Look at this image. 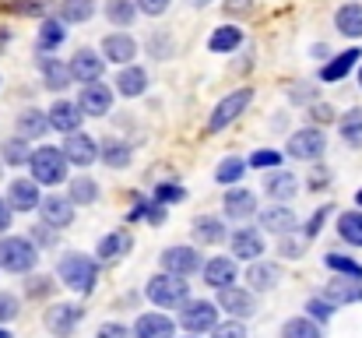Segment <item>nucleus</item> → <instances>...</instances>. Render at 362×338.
Wrapping results in <instances>:
<instances>
[{
  "mask_svg": "<svg viewBox=\"0 0 362 338\" xmlns=\"http://www.w3.org/2000/svg\"><path fill=\"white\" fill-rule=\"evenodd\" d=\"M28 166H32L35 184L57 187V184L67 176V155L57 152V148H39V152H32V155H28Z\"/></svg>",
  "mask_w": 362,
  "mask_h": 338,
  "instance_id": "1",
  "label": "nucleus"
},
{
  "mask_svg": "<svg viewBox=\"0 0 362 338\" xmlns=\"http://www.w3.org/2000/svg\"><path fill=\"white\" fill-rule=\"evenodd\" d=\"M359 57H362L359 50H345L341 57H334V60H331V64L320 71V78H324V81H341V78H345V74L356 67V60H359Z\"/></svg>",
  "mask_w": 362,
  "mask_h": 338,
  "instance_id": "23",
  "label": "nucleus"
},
{
  "mask_svg": "<svg viewBox=\"0 0 362 338\" xmlns=\"http://www.w3.org/2000/svg\"><path fill=\"white\" fill-rule=\"evenodd\" d=\"M226 212H229V219H250L257 212V201H253L250 191H229L226 194Z\"/></svg>",
  "mask_w": 362,
  "mask_h": 338,
  "instance_id": "22",
  "label": "nucleus"
},
{
  "mask_svg": "<svg viewBox=\"0 0 362 338\" xmlns=\"http://www.w3.org/2000/svg\"><path fill=\"white\" fill-rule=\"evenodd\" d=\"M194 236H197L201 243H222V240H226V225L218 222V219H208V215H204V219L194 222Z\"/></svg>",
  "mask_w": 362,
  "mask_h": 338,
  "instance_id": "30",
  "label": "nucleus"
},
{
  "mask_svg": "<svg viewBox=\"0 0 362 338\" xmlns=\"http://www.w3.org/2000/svg\"><path fill=\"white\" fill-rule=\"evenodd\" d=\"M18 130H21V137H39V134L49 130V116L39 110L21 113V116H18Z\"/></svg>",
  "mask_w": 362,
  "mask_h": 338,
  "instance_id": "26",
  "label": "nucleus"
},
{
  "mask_svg": "<svg viewBox=\"0 0 362 338\" xmlns=\"http://www.w3.org/2000/svg\"><path fill=\"white\" fill-rule=\"evenodd\" d=\"M306 310H310V314H313V321H327V317H331V310H334V307H331V303H327V300H310V307H306Z\"/></svg>",
  "mask_w": 362,
  "mask_h": 338,
  "instance_id": "48",
  "label": "nucleus"
},
{
  "mask_svg": "<svg viewBox=\"0 0 362 338\" xmlns=\"http://www.w3.org/2000/svg\"><path fill=\"white\" fill-rule=\"evenodd\" d=\"M60 278H64L67 289L88 293V289L95 286V264H92L85 254H67V257L60 261Z\"/></svg>",
  "mask_w": 362,
  "mask_h": 338,
  "instance_id": "3",
  "label": "nucleus"
},
{
  "mask_svg": "<svg viewBox=\"0 0 362 338\" xmlns=\"http://www.w3.org/2000/svg\"><path fill=\"white\" fill-rule=\"evenodd\" d=\"M117 85H120L123 96H141L144 85H148V74H144L141 67H127L120 78H117Z\"/></svg>",
  "mask_w": 362,
  "mask_h": 338,
  "instance_id": "31",
  "label": "nucleus"
},
{
  "mask_svg": "<svg viewBox=\"0 0 362 338\" xmlns=\"http://www.w3.org/2000/svg\"><path fill=\"white\" fill-rule=\"evenodd\" d=\"M18 317V300L11 293H0V321H11Z\"/></svg>",
  "mask_w": 362,
  "mask_h": 338,
  "instance_id": "46",
  "label": "nucleus"
},
{
  "mask_svg": "<svg viewBox=\"0 0 362 338\" xmlns=\"http://www.w3.org/2000/svg\"><path fill=\"white\" fill-rule=\"evenodd\" d=\"M92 11H95V4H92V0H64V4H60L64 21H88V18H92Z\"/></svg>",
  "mask_w": 362,
  "mask_h": 338,
  "instance_id": "34",
  "label": "nucleus"
},
{
  "mask_svg": "<svg viewBox=\"0 0 362 338\" xmlns=\"http://www.w3.org/2000/svg\"><path fill=\"white\" fill-rule=\"evenodd\" d=\"M233 254L243 257V261H257V257L264 254V240H260V232H253V229H240V232L233 236Z\"/></svg>",
  "mask_w": 362,
  "mask_h": 338,
  "instance_id": "20",
  "label": "nucleus"
},
{
  "mask_svg": "<svg viewBox=\"0 0 362 338\" xmlns=\"http://www.w3.org/2000/svg\"><path fill=\"white\" fill-rule=\"evenodd\" d=\"M137 7H141L144 14H162V11L169 7V0H137Z\"/></svg>",
  "mask_w": 362,
  "mask_h": 338,
  "instance_id": "51",
  "label": "nucleus"
},
{
  "mask_svg": "<svg viewBox=\"0 0 362 338\" xmlns=\"http://www.w3.org/2000/svg\"><path fill=\"white\" fill-rule=\"evenodd\" d=\"M187 293L190 289H187L183 275H173V271H165V275H158V278L148 282V300L158 303V307H176V303L187 300Z\"/></svg>",
  "mask_w": 362,
  "mask_h": 338,
  "instance_id": "4",
  "label": "nucleus"
},
{
  "mask_svg": "<svg viewBox=\"0 0 362 338\" xmlns=\"http://www.w3.org/2000/svg\"><path fill=\"white\" fill-rule=\"evenodd\" d=\"M7 225H11V208H7V205L0 201V232H4Z\"/></svg>",
  "mask_w": 362,
  "mask_h": 338,
  "instance_id": "52",
  "label": "nucleus"
},
{
  "mask_svg": "<svg viewBox=\"0 0 362 338\" xmlns=\"http://www.w3.org/2000/svg\"><path fill=\"white\" fill-rule=\"evenodd\" d=\"M324 300H327L331 307H338V303H356V300H362V278H341V282H331Z\"/></svg>",
  "mask_w": 362,
  "mask_h": 338,
  "instance_id": "19",
  "label": "nucleus"
},
{
  "mask_svg": "<svg viewBox=\"0 0 362 338\" xmlns=\"http://www.w3.org/2000/svg\"><path fill=\"white\" fill-rule=\"evenodd\" d=\"M281 338H320V328L306 317H292L285 328H281Z\"/></svg>",
  "mask_w": 362,
  "mask_h": 338,
  "instance_id": "35",
  "label": "nucleus"
},
{
  "mask_svg": "<svg viewBox=\"0 0 362 338\" xmlns=\"http://www.w3.org/2000/svg\"><path fill=\"white\" fill-rule=\"evenodd\" d=\"M39 208H42L46 225H53V229H64V225H71V219H74V201L71 198H42Z\"/></svg>",
  "mask_w": 362,
  "mask_h": 338,
  "instance_id": "12",
  "label": "nucleus"
},
{
  "mask_svg": "<svg viewBox=\"0 0 362 338\" xmlns=\"http://www.w3.org/2000/svg\"><path fill=\"white\" fill-rule=\"evenodd\" d=\"M341 137H345L349 145H362V110L345 113V120H341Z\"/></svg>",
  "mask_w": 362,
  "mask_h": 338,
  "instance_id": "39",
  "label": "nucleus"
},
{
  "mask_svg": "<svg viewBox=\"0 0 362 338\" xmlns=\"http://www.w3.org/2000/svg\"><path fill=\"white\" fill-rule=\"evenodd\" d=\"M180 198H183V187H180V184H158V194H155L158 205H173V201H180Z\"/></svg>",
  "mask_w": 362,
  "mask_h": 338,
  "instance_id": "44",
  "label": "nucleus"
},
{
  "mask_svg": "<svg viewBox=\"0 0 362 338\" xmlns=\"http://www.w3.org/2000/svg\"><path fill=\"white\" fill-rule=\"evenodd\" d=\"M359 85H362V74H359Z\"/></svg>",
  "mask_w": 362,
  "mask_h": 338,
  "instance_id": "56",
  "label": "nucleus"
},
{
  "mask_svg": "<svg viewBox=\"0 0 362 338\" xmlns=\"http://www.w3.org/2000/svg\"><path fill=\"white\" fill-rule=\"evenodd\" d=\"M99 338H134V332H127L123 325H103V328H99Z\"/></svg>",
  "mask_w": 362,
  "mask_h": 338,
  "instance_id": "50",
  "label": "nucleus"
},
{
  "mask_svg": "<svg viewBox=\"0 0 362 338\" xmlns=\"http://www.w3.org/2000/svg\"><path fill=\"white\" fill-rule=\"evenodd\" d=\"M215 321H218V310L211 307V303H204V300H183V314H180V325L187 328V332H208V328H215Z\"/></svg>",
  "mask_w": 362,
  "mask_h": 338,
  "instance_id": "5",
  "label": "nucleus"
},
{
  "mask_svg": "<svg viewBox=\"0 0 362 338\" xmlns=\"http://www.w3.org/2000/svg\"><path fill=\"white\" fill-rule=\"evenodd\" d=\"M243 173H246V162L243 159H226L218 169H215V176H218V184H236Z\"/></svg>",
  "mask_w": 362,
  "mask_h": 338,
  "instance_id": "42",
  "label": "nucleus"
},
{
  "mask_svg": "<svg viewBox=\"0 0 362 338\" xmlns=\"http://www.w3.org/2000/svg\"><path fill=\"white\" fill-rule=\"evenodd\" d=\"M162 268L187 278V275H194V271L201 268V257H197L190 247H169V250L162 254Z\"/></svg>",
  "mask_w": 362,
  "mask_h": 338,
  "instance_id": "8",
  "label": "nucleus"
},
{
  "mask_svg": "<svg viewBox=\"0 0 362 338\" xmlns=\"http://www.w3.org/2000/svg\"><path fill=\"white\" fill-rule=\"evenodd\" d=\"M250 99H253V92L250 89H240V92H233L229 99H222L218 106H215V113H211V120H208V127L211 130H222V127H229L236 116H240L246 106H250Z\"/></svg>",
  "mask_w": 362,
  "mask_h": 338,
  "instance_id": "6",
  "label": "nucleus"
},
{
  "mask_svg": "<svg viewBox=\"0 0 362 338\" xmlns=\"http://www.w3.org/2000/svg\"><path fill=\"white\" fill-rule=\"evenodd\" d=\"M35 261H39V254L28 240H21V236L0 240V268L4 271H32Z\"/></svg>",
  "mask_w": 362,
  "mask_h": 338,
  "instance_id": "2",
  "label": "nucleus"
},
{
  "mask_svg": "<svg viewBox=\"0 0 362 338\" xmlns=\"http://www.w3.org/2000/svg\"><path fill=\"white\" fill-rule=\"evenodd\" d=\"M103 162L113 166V169H123V166L130 162V148L120 145V141H106V148H103Z\"/></svg>",
  "mask_w": 362,
  "mask_h": 338,
  "instance_id": "38",
  "label": "nucleus"
},
{
  "mask_svg": "<svg viewBox=\"0 0 362 338\" xmlns=\"http://www.w3.org/2000/svg\"><path fill=\"white\" fill-rule=\"evenodd\" d=\"M123 250H127V236H123V232H110V236L99 240V257H103V261L120 257Z\"/></svg>",
  "mask_w": 362,
  "mask_h": 338,
  "instance_id": "37",
  "label": "nucleus"
},
{
  "mask_svg": "<svg viewBox=\"0 0 362 338\" xmlns=\"http://www.w3.org/2000/svg\"><path fill=\"white\" fill-rule=\"evenodd\" d=\"M46 116H49V127H57V130H64V134L78 130V123H81V113H78L74 103H57Z\"/></svg>",
  "mask_w": 362,
  "mask_h": 338,
  "instance_id": "21",
  "label": "nucleus"
},
{
  "mask_svg": "<svg viewBox=\"0 0 362 338\" xmlns=\"http://www.w3.org/2000/svg\"><path fill=\"white\" fill-rule=\"evenodd\" d=\"M71 78L78 81H99L103 78V57L95 50H78L71 60Z\"/></svg>",
  "mask_w": 362,
  "mask_h": 338,
  "instance_id": "10",
  "label": "nucleus"
},
{
  "mask_svg": "<svg viewBox=\"0 0 362 338\" xmlns=\"http://www.w3.org/2000/svg\"><path fill=\"white\" fill-rule=\"evenodd\" d=\"M106 14H110V21H117V25H130V21H134V0H110Z\"/></svg>",
  "mask_w": 362,
  "mask_h": 338,
  "instance_id": "43",
  "label": "nucleus"
},
{
  "mask_svg": "<svg viewBox=\"0 0 362 338\" xmlns=\"http://www.w3.org/2000/svg\"><path fill=\"white\" fill-rule=\"evenodd\" d=\"M327 268H334V271H341L349 278H362V264L352 261V257H345V254H327Z\"/></svg>",
  "mask_w": 362,
  "mask_h": 338,
  "instance_id": "40",
  "label": "nucleus"
},
{
  "mask_svg": "<svg viewBox=\"0 0 362 338\" xmlns=\"http://www.w3.org/2000/svg\"><path fill=\"white\" fill-rule=\"evenodd\" d=\"M4 159H7V162H25V159H28L25 141H4Z\"/></svg>",
  "mask_w": 362,
  "mask_h": 338,
  "instance_id": "45",
  "label": "nucleus"
},
{
  "mask_svg": "<svg viewBox=\"0 0 362 338\" xmlns=\"http://www.w3.org/2000/svg\"><path fill=\"white\" fill-rule=\"evenodd\" d=\"M204 282H208L211 289H226V286H233V282H236V264H233L229 257H215V261H208V264H204Z\"/></svg>",
  "mask_w": 362,
  "mask_h": 338,
  "instance_id": "14",
  "label": "nucleus"
},
{
  "mask_svg": "<svg viewBox=\"0 0 362 338\" xmlns=\"http://www.w3.org/2000/svg\"><path fill=\"white\" fill-rule=\"evenodd\" d=\"M103 53H106V60H113V64H127V60H134L137 57V46H134V39L130 35H106L103 39Z\"/></svg>",
  "mask_w": 362,
  "mask_h": 338,
  "instance_id": "16",
  "label": "nucleus"
},
{
  "mask_svg": "<svg viewBox=\"0 0 362 338\" xmlns=\"http://www.w3.org/2000/svg\"><path fill=\"white\" fill-rule=\"evenodd\" d=\"M0 338H11V335H7V332H4V328H0Z\"/></svg>",
  "mask_w": 362,
  "mask_h": 338,
  "instance_id": "54",
  "label": "nucleus"
},
{
  "mask_svg": "<svg viewBox=\"0 0 362 338\" xmlns=\"http://www.w3.org/2000/svg\"><path fill=\"white\" fill-rule=\"evenodd\" d=\"M78 106H81V113L99 116V113H106L113 106V92H110L106 85H99V81H88L85 92H81V99H78Z\"/></svg>",
  "mask_w": 362,
  "mask_h": 338,
  "instance_id": "13",
  "label": "nucleus"
},
{
  "mask_svg": "<svg viewBox=\"0 0 362 338\" xmlns=\"http://www.w3.org/2000/svg\"><path fill=\"white\" fill-rule=\"evenodd\" d=\"M338 28H341V35L359 39L362 35V7L359 4H345V7L338 11Z\"/></svg>",
  "mask_w": 362,
  "mask_h": 338,
  "instance_id": "24",
  "label": "nucleus"
},
{
  "mask_svg": "<svg viewBox=\"0 0 362 338\" xmlns=\"http://www.w3.org/2000/svg\"><path fill=\"white\" fill-rule=\"evenodd\" d=\"M288 155L292 159H320L324 155V134L306 127V130H296L292 141H288Z\"/></svg>",
  "mask_w": 362,
  "mask_h": 338,
  "instance_id": "7",
  "label": "nucleus"
},
{
  "mask_svg": "<svg viewBox=\"0 0 362 338\" xmlns=\"http://www.w3.org/2000/svg\"><path fill=\"white\" fill-rule=\"evenodd\" d=\"M260 225H267L271 232L285 236V232H292V229H296V215H292L288 208H267V212L260 215Z\"/></svg>",
  "mask_w": 362,
  "mask_h": 338,
  "instance_id": "25",
  "label": "nucleus"
},
{
  "mask_svg": "<svg viewBox=\"0 0 362 338\" xmlns=\"http://www.w3.org/2000/svg\"><path fill=\"white\" fill-rule=\"evenodd\" d=\"M7 198H11V208H18V212H32V208L39 205L35 180H14L11 191H7Z\"/></svg>",
  "mask_w": 362,
  "mask_h": 338,
  "instance_id": "18",
  "label": "nucleus"
},
{
  "mask_svg": "<svg viewBox=\"0 0 362 338\" xmlns=\"http://www.w3.org/2000/svg\"><path fill=\"white\" fill-rule=\"evenodd\" d=\"M78 321H81V310L71 307V303H57V307L46 310V328H49L53 335H71Z\"/></svg>",
  "mask_w": 362,
  "mask_h": 338,
  "instance_id": "11",
  "label": "nucleus"
},
{
  "mask_svg": "<svg viewBox=\"0 0 362 338\" xmlns=\"http://www.w3.org/2000/svg\"><path fill=\"white\" fill-rule=\"evenodd\" d=\"M229 7H233V11H250V0H233Z\"/></svg>",
  "mask_w": 362,
  "mask_h": 338,
  "instance_id": "53",
  "label": "nucleus"
},
{
  "mask_svg": "<svg viewBox=\"0 0 362 338\" xmlns=\"http://www.w3.org/2000/svg\"><path fill=\"white\" fill-rule=\"evenodd\" d=\"M278 162H281L278 152H253V159H250V166H257V169L260 166H278Z\"/></svg>",
  "mask_w": 362,
  "mask_h": 338,
  "instance_id": "49",
  "label": "nucleus"
},
{
  "mask_svg": "<svg viewBox=\"0 0 362 338\" xmlns=\"http://www.w3.org/2000/svg\"><path fill=\"white\" fill-rule=\"evenodd\" d=\"M99 198V187L88 180V176H78L74 184H71V201H78V205H92Z\"/></svg>",
  "mask_w": 362,
  "mask_h": 338,
  "instance_id": "36",
  "label": "nucleus"
},
{
  "mask_svg": "<svg viewBox=\"0 0 362 338\" xmlns=\"http://www.w3.org/2000/svg\"><path fill=\"white\" fill-rule=\"evenodd\" d=\"M64 43V25L60 21H46L42 28H39V50H53V46H60Z\"/></svg>",
  "mask_w": 362,
  "mask_h": 338,
  "instance_id": "41",
  "label": "nucleus"
},
{
  "mask_svg": "<svg viewBox=\"0 0 362 338\" xmlns=\"http://www.w3.org/2000/svg\"><path fill=\"white\" fill-rule=\"evenodd\" d=\"M246 282H250L257 293H264V289H271V286L278 282V271H274L271 264H253V268L246 271Z\"/></svg>",
  "mask_w": 362,
  "mask_h": 338,
  "instance_id": "32",
  "label": "nucleus"
},
{
  "mask_svg": "<svg viewBox=\"0 0 362 338\" xmlns=\"http://www.w3.org/2000/svg\"><path fill=\"white\" fill-rule=\"evenodd\" d=\"M64 155H67L71 162H78V166H92L99 152H95V141H92L88 134L71 130V134H67V141H64Z\"/></svg>",
  "mask_w": 362,
  "mask_h": 338,
  "instance_id": "9",
  "label": "nucleus"
},
{
  "mask_svg": "<svg viewBox=\"0 0 362 338\" xmlns=\"http://www.w3.org/2000/svg\"><path fill=\"white\" fill-rule=\"evenodd\" d=\"M215 338H246V328L240 321H229V325H218L215 328Z\"/></svg>",
  "mask_w": 362,
  "mask_h": 338,
  "instance_id": "47",
  "label": "nucleus"
},
{
  "mask_svg": "<svg viewBox=\"0 0 362 338\" xmlns=\"http://www.w3.org/2000/svg\"><path fill=\"white\" fill-rule=\"evenodd\" d=\"M173 332L176 328L165 314H144V317H137V328H134L137 338H173Z\"/></svg>",
  "mask_w": 362,
  "mask_h": 338,
  "instance_id": "15",
  "label": "nucleus"
},
{
  "mask_svg": "<svg viewBox=\"0 0 362 338\" xmlns=\"http://www.w3.org/2000/svg\"><path fill=\"white\" fill-rule=\"evenodd\" d=\"M218 303H222V310H229V314H236V317H250L253 314V296L246 293V289H233V286H226V289H218Z\"/></svg>",
  "mask_w": 362,
  "mask_h": 338,
  "instance_id": "17",
  "label": "nucleus"
},
{
  "mask_svg": "<svg viewBox=\"0 0 362 338\" xmlns=\"http://www.w3.org/2000/svg\"><path fill=\"white\" fill-rule=\"evenodd\" d=\"M338 232H341L349 243L362 247V212H345V215L338 219Z\"/></svg>",
  "mask_w": 362,
  "mask_h": 338,
  "instance_id": "33",
  "label": "nucleus"
},
{
  "mask_svg": "<svg viewBox=\"0 0 362 338\" xmlns=\"http://www.w3.org/2000/svg\"><path fill=\"white\" fill-rule=\"evenodd\" d=\"M264 187H267V194L271 198H278V201H285V198H292L296 194V176L292 173H271L267 180H264Z\"/></svg>",
  "mask_w": 362,
  "mask_h": 338,
  "instance_id": "27",
  "label": "nucleus"
},
{
  "mask_svg": "<svg viewBox=\"0 0 362 338\" xmlns=\"http://www.w3.org/2000/svg\"><path fill=\"white\" fill-rule=\"evenodd\" d=\"M39 64H42V74H46V81H49V89H67V85H71V67H64V64H57L53 57H42Z\"/></svg>",
  "mask_w": 362,
  "mask_h": 338,
  "instance_id": "29",
  "label": "nucleus"
},
{
  "mask_svg": "<svg viewBox=\"0 0 362 338\" xmlns=\"http://www.w3.org/2000/svg\"><path fill=\"white\" fill-rule=\"evenodd\" d=\"M240 43H243V32L236 25H222V28L208 39V46H211L215 53H229V50H236Z\"/></svg>",
  "mask_w": 362,
  "mask_h": 338,
  "instance_id": "28",
  "label": "nucleus"
},
{
  "mask_svg": "<svg viewBox=\"0 0 362 338\" xmlns=\"http://www.w3.org/2000/svg\"><path fill=\"white\" fill-rule=\"evenodd\" d=\"M356 198H359V205H362V191H359V194H356Z\"/></svg>",
  "mask_w": 362,
  "mask_h": 338,
  "instance_id": "55",
  "label": "nucleus"
}]
</instances>
